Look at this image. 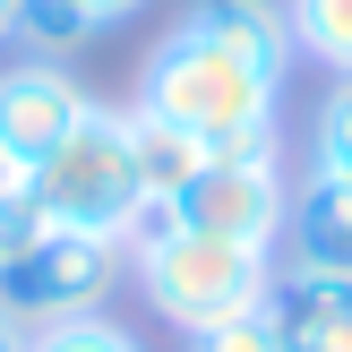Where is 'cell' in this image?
Listing matches in <instances>:
<instances>
[{
    "mask_svg": "<svg viewBox=\"0 0 352 352\" xmlns=\"http://www.w3.org/2000/svg\"><path fill=\"white\" fill-rule=\"evenodd\" d=\"M9 189H26V172H17L9 155H0V198H9Z\"/></svg>",
    "mask_w": 352,
    "mask_h": 352,
    "instance_id": "18",
    "label": "cell"
},
{
    "mask_svg": "<svg viewBox=\"0 0 352 352\" xmlns=\"http://www.w3.org/2000/svg\"><path fill=\"white\" fill-rule=\"evenodd\" d=\"M129 155H138V189H146V206H172L189 181H198V164H206V146L189 129L138 112V103H129Z\"/></svg>",
    "mask_w": 352,
    "mask_h": 352,
    "instance_id": "10",
    "label": "cell"
},
{
    "mask_svg": "<svg viewBox=\"0 0 352 352\" xmlns=\"http://www.w3.org/2000/svg\"><path fill=\"white\" fill-rule=\"evenodd\" d=\"M181 232H215L241 250H284V215H292V181H284V146H241V155H206L198 181L172 206H155Z\"/></svg>",
    "mask_w": 352,
    "mask_h": 352,
    "instance_id": "4",
    "label": "cell"
},
{
    "mask_svg": "<svg viewBox=\"0 0 352 352\" xmlns=\"http://www.w3.org/2000/svg\"><path fill=\"white\" fill-rule=\"evenodd\" d=\"M284 17L301 60H318L327 78H352V0H284Z\"/></svg>",
    "mask_w": 352,
    "mask_h": 352,
    "instance_id": "11",
    "label": "cell"
},
{
    "mask_svg": "<svg viewBox=\"0 0 352 352\" xmlns=\"http://www.w3.org/2000/svg\"><path fill=\"white\" fill-rule=\"evenodd\" d=\"M189 26H206V34H223L232 52H250V60H267V69H284L292 78V17H284V0H189Z\"/></svg>",
    "mask_w": 352,
    "mask_h": 352,
    "instance_id": "9",
    "label": "cell"
},
{
    "mask_svg": "<svg viewBox=\"0 0 352 352\" xmlns=\"http://www.w3.org/2000/svg\"><path fill=\"white\" fill-rule=\"evenodd\" d=\"M86 103H95V95L78 86L69 60H43V52L0 60V155H9L17 172H34V164L86 120Z\"/></svg>",
    "mask_w": 352,
    "mask_h": 352,
    "instance_id": "6",
    "label": "cell"
},
{
    "mask_svg": "<svg viewBox=\"0 0 352 352\" xmlns=\"http://www.w3.org/2000/svg\"><path fill=\"white\" fill-rule=\"evenodd\" d=\"M129 284L146 292V309L181 336H206L223 318H250L275 292V250H241L215 232H181V223L146 215L129 241Z\"/></svg>",
    "mask_w": 352,
    "mask_h": 352,
    "instance_id": "2",
    "label": "cell"
},
{
    "mask_svg": "<svg viewBox=\"0 0 352 352\" xmlns=\"http://www.w3.org/2000/svg\"><path fill=\"white\" fill-rule=\"evenodd\" d=\"M284 267L352 275V181H336V172H301L292 215H284Z\"/></svg>",
    "mask_w": 352,
    "mask_h": 352,
    "instance_id": "8",
    "label": "cell"
},
{
    "mask_svg": "<svg viewBox=\"0 0 352 352\" xmlns=\"http://www.w3.org/2000/svg\"><path fill=\"white\" fill-rule=\"evenodd\" d=\"M0 352H26V327H17L9 309H0Z\"/></svg>",
    "mask_w": 352,
    "mask_h": 352,
    "instance_id": "17",
    "label": "cell"
},
{
    "mask_svg": "<svg viewBox=\"0 0 352 352\" xmlns=\"http://www.w3.org/2000/svg\"><path fill=\"white\" fill-rule=\"evenodd\" d=\"M309 172H336L352 181V78H336L309 112Z\"/></svg>",
    "mask_w": 352,
    "mask_h": 352,
    "instance_id": "12",
    "label": "cell"
},
{
    "mask_svg": "<svg viewBox=\"0 0 352 352\" xmlns=\"http://www.w3.org/2000/svg\"><path fill=\"white\" fill-rule=\"evenodd\" d=\"M0 43H17V0H0Z\"/></svg>",
    "mask_w": 352,
    "mask_h": 352,
    "instance_id": "19",
    "label": "cell"
},
{
    "mask_svg": "<svg viewBox=\"0 0 352 352\" xmlns=\"http://www.w3.org/2000/svg\"><path fill=\"white\" fill-rule=\"evenodd\" d=\"M43 232H52V223H43V206H34V189H9V198H0V267L26 258Z\"/></svg>",
    "mask_w": 352,
    "mask_h": 352,
    "instance_id": "15",
    "label": "cell"
},
{
    "mask_svg": "<svg viewBox=\"0 0 352 352\" xmlns=\"http://www.w3.org/2000/svg\"><path fill=\"white\" fill-rule=\"evenodd\" d=\"M78 9H86V26L103 34V26H129V17H146L155 0H78Z\"/></svg>",
    "mask_w": 352,
    "mask_h": 352,
    "instance_id": "16",
    "label": "cell"
},
{
    "mask_svg": "<svg viewBox=\"0 0 352 352\" xmlns=\"http://www.w3.org/2000/svg\"><path fill=\"white\" fill-rule=\"evenodd\" d=\"M26 352H146L138 327H120L112 309H95V318H60V327H34Z\"/></svg>",
    "mask_w": 352,
    "mask_h": 352,
    "instance_id": "13",
    "label": "cell"
},
{
    "mask_svg": "<svg viewBox=\"0 0 352 352\" xmlns=\"http://www.w3.org/2000/svg\"><path fill=\"white\" fill-rule=\"evenodd\" d=\"M267 318H275V336H284V352H352V275L284 267V258H275Z\"/></svg>",
    "mask_w": 352,
    "mask_h": 352,
    "instance_id": "7",
    "label": "cell"
},
{
    "mask_svg": "<svg viewBox=\"0 0 352 352\" xmlns=\"http://www.w3.org/2000/svg\"><path fill=\"white\" fill-rule=\"evenodd\" d=\"M120 275H129V241H95V232H60L52 223L26 258L0 267V309L26 336L34 327H60V318H95L120 292Z\"/></svg>",
    "mask_w": 352,
    "mask_h": 352,
    "instance_id": "5",
    "label": "cell"
},
{
    "mask_svg": "<svg viewBox=\"0 0 352 352\" xmlns=\"http://www.w3.org/2000/svg\"><path fill=\"white\" fill-rule=\"evenodd\" d=\"M43 223L60 232H95V241H138V223L155 215L138 189V155H129V112L120 103H86V120L26 172Z\"/></svg>",
    "mask_w": 352,
    "mask_h": 352,
    "instance_id": "3",
    "label": "cell"
},
{
    "mask_svg": "<svg viewBox=\"0 0 352 352\" xmlns=\"http://www.w3.org/2000/svg\"><path fill=\"white\" fill-rule=\"evenodd\" d=\"M138 112L172 120V129H189L206 155H241V146H284V69L250 60V52H232L223 34L206 26H164V43L146 52V69H138Z\"/></svg>",
    "mask_w": 352,
    "mask_h": 352,
    "instance_id": "1",
    "label": "cell"
},
{
    "mask_svg": "<svg viewBox=\"0 0 352 352\" xmlns=\"http://www.w3.org/2000/svg\"><path fill=\"white\" fill-rule=\"evenodd\" d=\"M189 352H284V336H275L267 309H250V318H223L206 336H189Z\"/></svg>",
    "mask_w": 352,
    "mask_h": 352,
    "instance_id": "14",
    "label": "cell"
}]
</instances>
